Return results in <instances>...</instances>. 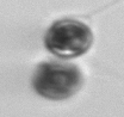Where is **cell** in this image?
Instances as JSON below:
<instances>
[{
  "mask_svg": "<svg viewBox=\"0 0 124 117\" xmlns=\"http://www.w3.org/2000/svg\"><path fill=\"white\" fill-rule=\"evenodd\" d=\"M82 74L77 66L49 61L41 63L33 74L35 91L51 100H62L74 96L82 86Z\"/></svg>",
  "mask_w": 124,
  "mask_h": 117,
  "instance_id": "obj_1",
  "label": "cell"
},
{
  "mask_svg": "<svg viewBox=\"0 0 124 117\" xmlns=\"http://www.w3.org/2000/svg\"><path fill=\"white\" fill-rule=\"evenodd\" d=\"M93 43L91 29L75 19L55 22L44 36L46 48L61 58H72L84 55Z\"/></svg>",
  "mask_w": 124,
  "mask_h": 117,
  "instance_id": "obj_2",
  "label": "cell"
}]
</instances>
